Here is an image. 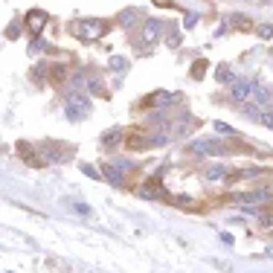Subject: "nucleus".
Segmentation results:
<instances>
[{
	"label": "nucleus",
	"mask_w": 273,
	"mask_h": 273,
	"mask_svg": "<svg viewBox=\"0 0 273 273\" xmlns=\"http://www.w3.org/2000/svg\"><path fill=\"white\" fill-rule=\"evenodd\" d=\"M253 93H256V99H259V105H268V96H271V91L262 85V82H253Z\"/></svg>",
	"instance_id": "15"
},
{
	"label": "nucleus",
	"mask_w": 273,
	"mask_h": 273,
	"mask_svg": "<svg viewBox=\"0 0 273 273\" xmlns=\"http://www.w3.org/2000/svg\"><path fill=\"white\" fill-rule=\"evenodd\" d=\"M160 35H163V21H157V18H146V21H143V38L154 44Z\"/></svg>",
	"instance_id": "6"
},
{
	"label": "nucleus",
	"mask_w": 273,
	"mask_h": 273,
	"mask_svg": "<svg viewBox=\"0 0 273 273\" xmlns=\"http://www.w3.org/2000/svg\"><path fill=\"white\" fill-rule=\"evenodd\" d=\"M137 18H140V12H137V9H125V12H120V15H117L120 27H125V30H131V27L137 24Z\"/></svg>",
	"instance_id": "11"
},
{
	"label": "nucleus",
	"mask_w": 273,
	"mask_h": 273,
	"mask_svg": "<svg viewBox=\"0 0 273 273\" xmlns=\"http://www.w3.org/2000/svg\"><path fill=\"white\" fill-rule=\"evenodd\" d=\"M215 79H218V85H233V82H236V73H233L227 64H221V67L215 70Z\"/></svg>",
	"instance_id": "12"
},
{
	"label": "nucleus",
	"mask_w": 273,
	"mask_h": 273,
	"mask_svg": "<svg viewBox=\"0 0 273 273\" xmlns=\"http://www.w3.org/2000/svg\"><path fill=\"white\" fill-rule=\"evenodd\" d=\"M44 157L50 163H67L70 160V152H64V146H47L44 149Z\"/></svg>",
	"instance_id": "8"
},
{
	"label": "nucleus",
	"mask_w": 273,
	"mask_h": 273,
	"mask_svg": "<svg viewBox=\"0 0 273 273\" xmlns=\"http://www.w3.org/2000/svg\"><path fill=\"white\" fill-rule=\"evenodd\" d=\"M175 204H178V207H195V198H189V195H175Z\"/></svg>",
	"instance_id": "24"
},
{
	"label": "nucleus",
	"mask_w": 273,
	"mask_h": 273,
	"mask_svg": "<svg viewBox=\"0 0 273 273\" xmlns=\"http://www.w3.org/2000/svg\"><path fill=\"white\" fill-rule=\"evenodd\" d=\"M88 91H91V93H105L102 79H88Z\"/></svg>",
	"instance_id": "21"
},
{
	"label": "nucleus",
	"mask_w": 273,
	"mask_h": 273,
	"mask_svg": "<svg viewBox=\"0 0 273 273\" xmlns=\"http://www.w3.org/2000/svg\"><path fill=\"white\" fill-rule=\"evenodd\" d=\"M256 35H259L262 41H271L273 38V24H259V27H256Z\"/></svg>",
	"instance_id": "16"
},
{
	"label": "nucleus",
	"mask_w": 273,
	"mask_h": 273,
	"mask_svg": "<svg viewBox=\"0 0 273 273\" xmlns=\"http://www.w3.org/2000/svg\"><path fill=\"white\" fill-rule=\"evenodd\" d=\"M82 172H85V175H88V178H91V181H102V178H105V175H102V172H96V169H93V166H88V163H85V166H82Z\"/></svg>",
	"instance_id": "23"
},
{
	"label": "nucleus",
	"mask_w": 273,
	"mask_h": 273,
	"mask_svg": "<svg viewBox=\"0 0 273 273\" xmlns=\"http://www.w3.org/2000/svg\"><path fill=\"white\" fill-rule=\"evenodd\" d=\"M256 218H259V224H262V227H273V212H259Z\"/></svg>",
	"instance_id": "26"
},
{
	"label": "nucleus",
	"mask_w": 273,
	"mask_h": 273,
	"mask_svg": "<svg viewBox=\"0 0 273 273\" xmlns=\"http://www.w3.org/2000/svg\"><path fill=\"white\" fill-rule=\"evenodd\" d=\"M204 70H207V61H198V64H192V76H195V79H201V76H204Z\"/></svg>",
	"instance_id": "27"
},
{
	"label": "nucleus",
	"mask_w": 273,
	"mask_h": 273,
	"mask_svg": "<svg viewBox=\"0 0 273 273\" xmlns=\"http://www.w3.org/2000/svg\"><path fill=\"white\" fill-rule=\"evenodd\" d=\"M102 172H105V181L114 183V186H125V178H122V166H102Z\"/></svg>",
	"instance_id": "10"
},
{
	"label": "nucleus",
	"mask_w": 273,
	"mask_h": 273,
	"mask_svg": "<svg viewBox=\"0 0 273 273\" xmlns=\"http://www.w3.org/2000/svg\"><path fill=\"white\" fill-rule=\"evenodd\" d=\"M160 175H154V181H149V183H143L140 186V198H146V201H157V198H163L166 192H163V186H160Z\"/></svg>",
	"instance_id": "4"
},
{
	"label": "nucleus",
	"mask_w": 273,
	"mask_h": 273,
	"mask_svg": "<svg viewBox=\"0 0 273 273\" xmlns=\"http://www.w3.org/2000/svg\"><path fill=\"white\" fill-rule=\"evenodd\" d=\"M195 24H198V15H195V12H189V15L183 18V27H186V30H192Z\"/></svg>",
	"instance_id": "29"
},
{
	"label": "nucleus",
	"mask_w": 273,
	"mask_h": 273,
	"mask_svg": "<svg viewBox=\"0 0 273 273\" xmlns=\"http://www.w3.org/2000/svg\"><path fill=\"white\" fill-rule=\"evenodd\" d=\"M230 96H233V102H247L253 96V79H236L230 85Z\"/></svg>",
	"instance_id": "3"
},
{
	"label": "nucleus",
	"mask_w": 273,
	"mask_h": 273,
	"mask_svg": "<svg viewBox=\"0 0 273 273\" xmlns=\"http://www.w3.org/2000/svg\"><path fill=\"white\" fill-rule=\"evenodd\" d=\"M73 210H76L79 215H91V207H88V204H82V201H76V204H73Z\"/></svg>",
	"instance_id": "30"
},
{
	"label": "nucleus",
	"mask_w": 273,
	"mask_h": 273,
	"mask_svg": "<svg viewBox=\"0 0 273 273\" xmlns=\"http://www.w3.org/2000/svg\"><path fill=\"white\" fill-rule=\"evenodd\" d=\"M108 67H111V70H125V67H128V61L122 59V56H114V59L108 61Z\"/></svg>",
	"instance_id": "20"
},
{
	"label": "nucleus",
	"mask_w": 273,
	"mask_h": 273,
	"mask_svg": "<svg viewBox=\"0 0 273 273\" xmlns=\"http://www.w3.org/2000/svg\"><path fill=\"white\" fill-rule=\"evenodd\" d=\"M64 111H67V120H73V122L85 120V117L91 114V99H88L85 93L73 91L67 96V102H64Z\"/></svg>",
	"instance_id": "1"
},
{
	"label": "nucleus",
	"mask_w": 273,
	"mask_h": 273,
	"mask_svg": "<svg viewBox=\"0 0 273 273\" xmlns=\"http://www.w3.org/2000/svg\"><path fill=\"white\" fill-rule=\"evenodd\" d=\"M105 32H108V27H105V21H99V18L79 21V38H85V41H96V38H102Z\"/></svg>",
	"instance_id": "2"
},
{
	"label": "nucleus",
	"mask_w": 273,
	"mask_h": 273,
	"mask_svg": "<svg viewBox=\"0 0 273 273\" xmlns=\"http://www.w3.org/2000/svg\"><path fill=\"white\" fill-rule=\"evenodd\" d=\"M146 102H149L152 108H169V105L175 102V96H172L169 91H157V93H152V96H149Z\"/></svg>",
	"instance_id": "9"
},
{
	"label": "nucleus",
	"mask_w": 273,
	"mask_h": 273,
	"mask_svg": "<svg viewBox=\"0 0 273 273\" xmlns=\"http://www.w3.org/2000/svg\"><path fill=\"white\" fill-rule=\"evenodd\" d=\"M3 35H6L9 41H18V38H21V30H18V24H9V27H6V32H3Z\"/></svg>",
	"instance_id": "22"
},
{
	"label": "nucleus",
	"mask_w": 273,
	"mask_h": 273,
	"mask_svg": "<svg viewBox=\"0 0 273 273\" xmlns=\"http://www.w3.org/2000/svg\"><path fill=\"white\" fill-rule=\"evenodd\" d=\"M166 44H169L172 50H178V47H181V44H183V35H181V32H178V30H175V32H172V35H169V38H166Z\"/></svg>",
	"instance_id": "19"
},
{
	"label": "nucleus",
	"mask_w": 273,
	"mask_h": 273,
	"mask_svg": "<svg viewBox=\"0 0 273 273\" xmlns=\"http://www.w3.org/2000/svg\"><path fill=\"white\" fill-rule=\"evenodd\" d=\"M215 125V131H218V134H227V137H233V134H236V128H233V125H227V122H212Z\"/></svg>",
	"instance_id": "18"
},
{
	"label": "nucleus",
	"mask_w": 273,
	"mask_h": 273,
	"mask_svg": "<svg viewBox=\"0 0 273 273\" xmlns=\"http://www.w3.org/2000/svg\"><path fill=\"white\" fill-rule=\"evenodd\" d=\"M122 137H125V134H122V128H120V125L108 128V131L102 134V149H117V146L122 143Z\"/></svg>",
	"instance_id": "7"
},
{
	"label": "nucleus",
	"mask_w": 273,
	"mask_h": 273,
	"mask_svg": "<svg viewBox=\"0 0 273 273\" xmlns=\"http://www.w3.org/2000/svg\"><path fill=\"white\" fill-rule=\"evenodd\" d=\"M230 152L224 143H215V140H207V154H212V157H224V154Z\"/></svg>",
	"instance_id": "13"
},
{
	"label": "nucleus",
	"mask_w": 273,
	"mask_h": 273,
	"mask_svg": "<svg viewBox=\"0 0 273 273\" xmlns=\"http://www.w3.org/2000/svg\"><path fill=\"white\" fill-rule=\"evenodd\" d=\"M41 50H44V41H41V38L35 35V41L30 44V56H35V53H41Z\"/></svg>",
	"instance_id": "28"
},
{
	"label": "nucleus",
	"mask_w": 273,
	"mask_h": 273,
	"mask_svg": "<svg viewBox=\"0 0 273 273\" xmlns=\"http://www.w3.org/2000/svg\"><path fill=\"white\" fill-rule=\"evenodd\" d=\"M47 12L44 9H32L30 15H27V27H30V32H35V35H41V30L47 27Z\"/></svg>",
	"instance_id": "5"
},
{
	"label": "nucleus",
	"mask_w": 273,
	"mask_h": 273,
	"mask_svg": "<svg viewBox=\"0 0 273 273\" xmlns=\"http://www.w3.org/2000/svg\"><path fill=\"white\" fill-rule=\"evenodd\" d=\"M204 178H207V181H224V178H227V169H224V166H210Z\"/></svg>",
	"instance_id": "14"
},
{
	"label": "nucleus",
	"mask_w": 273,
	"mask_h": 273,
	"mask_svg": "<svg viewBox=\"0 0 273 273\" xmlns=\"http://www.w3.org/2000/svg\"><path fill=\"white\" fill-rule=\"evenodd\" d=\"M189 152L198 154V157H204V154H207V140H195V143H189Z\"/></svg>",
	"instance_id": "17"
},
{
	"label": "nucleus",
	"mask_w": 273,
	"mask_h": 273,
	"mask_svg": "<svg viewBox=\"0 0 273 273\" xmlns=\"http://www.w3.org/2000/svg\"><path fill=\"white\" fill-rule=\"evenodd\" d=\"M50 76H53V79H56V82H64V76H67V70H64V67H50Z\"/></svg>",
	"instance_id": "25"
}]
</instances>
